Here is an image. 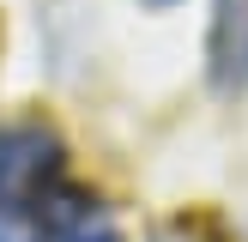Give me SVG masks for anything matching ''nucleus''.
<instances>
[{
  "label": "nucleus",
  "mask_w": 248,
  "mask_h": 242,
  "mask_svg": "<svg viewBox=\"0 0 248 242\" xmlns=\"http://www.w3.org/2000/svg\"><path fill=\"white\" fill-rule=\"evenodd\" d=\"M67 188V145L48 121H12L0 127V212L36 218Z\"/></svg>",
  "instance_id": "nucleus-1"
},
{
  "label": "nucleus",
  "mask_w": 248,
  "mask_h": 242,
  "mask_svg": "<svg viewBox=\"0 0 248 242\" xmlns=\"http://www.w3.org/2000/svg\"><path fill=\"white\" fill-rule=\"evenodd\" d=\"M206 79L212 91H248V0H212L206 18Z\"/></svg>",
  "instance_id": "nucleus-2"
},
{
  "label": "nucleus",
  "mask_w": 248,
  "mask_h": 242,
  "mask_svg": "<svg viewBox=\"0 0 248 242\" xmlns=\"http://www.w3.org/2000/svg\"><path fill=\"white\" fill-rule=\"evenodd\" d=\"M36 230H43V242H121V230L103 218V206L91 194H73V188H61L36 212Z\"/></svg>",
  "instance_id": "nucleus-3"
},
{
  "label": "nucleus",
  "mask_w": 248,
  "mask_h": 242,
  "mask_svg": "<svg viewBox=\"0 0 248 242\" xmlns=\"http://www.w3.org/2000/svg\"><path fill=\"white\" fill-rule=\"evenodd\" d=\"M0 242H43V230H36V218H6L0 212Z\"/></svg>",
  "instance_id": "nucleus-4"
},
{
  "label": "nucleus",
  "mask_w": 248,
  "mask_h": 242,
  "mask_svg": "<svg viewBox=\"0 0 248 242\" xmlns=\"http://www.w3.org/2000/svg\"><path fill=\"white\" fill-rule=\"evenodd\" d=\"M152 242H212V236H206V230L200 224H188V218H170V224L164 230H157V236Z\"/></svg>",
  "instance_id": "nucleus-5"
},
{
  "label": "nucleus",
  "mask_w": 248,
  "mask_h": 242,
  "mask_svg": "<svg viewBox=\"0 0 248 242\" xmlns=\"http://www.w3.org/2000/svg\"><path fill=\"white\" fill-rule=\"evenodd\" d=\"M140 6H152V12H164V6H182V0H140Z\"/></svg>",
  "instance_id": "nucleus-6"
}]
</instances>
